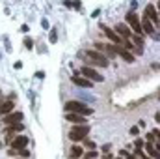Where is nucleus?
Returning <instances> with one entry per match:
<instances>
[{"instance_id":"1","label":"nucleus","mask_w":160,"mask_h":159,"mask_svg":"<svg viewBox=\"0 0 160 159\" xmlns=\"http://www.w3.org/2000/svg\"><path fill=\"white\" fill-rule=\"evenodd\" d=\"M65 112H75V114H80V116H89L93 112V109L88 107L86 103H82V101H67L65 103Z\"/></svg>"},{"instance_id":"2","label":"nucleus","mask_w":160,"mask_h":159,"mask_svg":"<svg viewBox=\"0 0 160 159\" xmlns=\"http://www.w3.org/2000/svg\"><path fill=\"white\" fill-rule=\"evenodd\" d=\"M80 73H82V77L84 79H88L89 82H102L104 81V77L97 71V70H93V67H89V66H84L80 70Z\"/></svg>"},{"instance_id":"3","label":"nucleus","mask_w":160,"mask_h":159,"mask_svg":"<svg viewBox=\"0 0 160 159\" xmlns=\"http://www.w3.org/2000/svg\"><path fill=\"white\" fill-rule=\"evenodd\" d=\"M88 133H89L88 126H75L71 131H69V139H71L73 142H78V141H84Z\"/></svg>"},{"instance_id":"4","label":"nucleus","mask_w":160,"mask_h":159,"mask_svg":"<svg viewBox=\"0 0 160 159\" xmlns=\"http://www.w3.org/2000/svg\"><path fill=\"white\" fill-rule=\"evenodd\" d=\"M127 23L130 24V32H134L138 38H142V26H140V17L136 15V13H129L127 15Z\"/></svg>"},{"instance_id":"5","label":"nucleus","mask_w":160,"mask_h":159,"mask_svg":"<svg viewBox=\"0 0 160 159\" xmlns=\"http://www.w3.org/2000/svg\"><path fill=\"white\" fill-rule=\"evenodd\" d=\"M86 56L91 58V62H93V64H97V66L108 67V58L104 56V54H101V53H97V51H86Z\"/></svg>"},{"instance_id":"6","label":"nucleus","mask_w":160,"mask_h":159,"mask_svg":"<svg viewBox=\"0 0 160 159\" xmlns=\"http://www.w3.org/2000/svg\"><path fill=\"white\" fill-rule=\"evenodd\" d=\"M112 49H114V53H115V54H119V56H121L125 62H127V64H132V62H136L134 54L129 53V51H125L123 47H119V45H112Z\"/></svg>"},{"instance_id":"7","label":"nucleus","mask_w":160,"mask_h":159,"mask_svg":"<svg viewBox=\"0 0 160 159\" xmlns=\"http://www.w3.org/2000/svg\"><path fill=\"white\" fill-rule=\"evenodd\" d=\"M114 32L117 34V36H119L121 39H130L132 38V32H130V28L127 24H123V23H119V24H115V28H114Z\"/></svg>"},{"instance_id":"8","label":"nucleus","mask_w":160,"mask_h":159,"mask_svg":"<svg viewBox=\"0 0 160 159\" xmlns=\"http://www.w3.org/2000/svg\"><path fill=\"white\" fill-rule=\"evenodd\" d=\"M143 17L149 19L151 23L158 24V11H156V8H155V4H147V6H145V15H143Z\"/></svg>"},{"instance_id":"9","label":"nucleus","mask_w":160,"mask_h":159,"mask_svg":"<svg viewBox=\"0 0 160 159\" xmlns=\"http://www.w3.org/2000/svg\"><path fill=\"white\" fill-rule=\"evenodd\" d=\"M71 81L75 82V84H76V86H80V88H88V90H89V88H91V86H93V82H89L88 79H84V77H82V75H80V73H75V75H73V77H71Z\"/></svg>"},{"instance_id":"10","label":"nucleus","mask_w":160,"mask_h":159,"mask_svg":"<svg viewBox=\"0 0 160 159\" xmlns=\"http://www.w3.org/2000/svg\"><path fill=\"white\" fill-rule=\"evenodd\" d=\"M20 120H23V112H19V110L9 112V114L4 116V124H6V126H11V124H20Z\"/></svg>"},{"instance_id":"11","label":"nucleus","mask_w":160,"mask_h":159,"mask_svg":"<svg viewBox=\"0 0 160 159\" xmlns=\"http://www.w3.org/2000/svg\"><path fill=\"white\" fill-rule=\"evenodd\" d=\"M26 144H28V137L17 135L15 139L11 141V148H13V150H23V148H26Z\"/></svg>"},{"instance_id":"12","label":"nucleus","mask_w":160,"mask_h":159,"mask_svg":"<svg viewBox=\"0 0 160 159\" xmlns=\"http://www.w3.org/2000/svg\"><path fill=\"white\" fill-rule=\"evenodd\" d=\"M65 120L76 124V126H86V116H80V114H75V112H65Z\"/></svg>"},{"instance_id":"13","label":"nucleus","mask_w":160,"mask_h":159,"mask_svg":"<svg viewBox=\"0 0 160 159\" xmlns=\"http://www.w3.org/2000/svg\"><path fill=\"white\" fill-rule=\"evenodd\" d=\"M140 26H142V32H145V34H151V36H155V26H153V23H151L149 19L142 17V21H140Z\"/></svg>"},{"instance_id":"14","label":"nucleus","mask_w":160,"mask_h":159,"mask_svg":"<svg viewBox=\"0 0 160 159\" xmlns=\"http://www.w3.org/2000/svg\"><path fill=\"white\" fill-rule=\"evenodd\" d=\"M102 30H104V34H106V36H108V39L112 41L114 45H119V43H123V39H121L119 36H117V34H115V32H114L112 28H106V26H102Z\"/></svg>"},{"instance_id":"15","label":"nucleus","mask_w":160,"mask_h":159,"mask_svg":"<svg viewBox=\"0 0 160 159\" xmlns=\"http://www.w3.org/2000/svg\"><path fill=\"white\" fill-rule=\"evenodd\" d=\"M82 155H84V148L82 146H73L71 152H69V157L71 159H82Z\"/></svg>"},{"instance_id":"16","label":"nucleus","mask_w":160,"mask_h":159,"mask_svg":"<svg viewBox=\"0 0 160 159\" xmlns=\"http://www.w3.org/2000/svg\"><path fill=\"white\" fill-rule=\"evenodd\" d=\"M23 129H24V126L23 124H11V126H6V133H23Z\"/></svg>"},{"instance_id":"17","label":"nucleus","mask_w":160,"mask_h":159,"mask_svg":"<svg viewBox=\"0 0 160 159\" xmlns=\"http://www.w3.org/2000/svg\"><path fill=\"white\" fill-rule=\"evenodd\" d=\"M145 150H147V154H149L151 157L158 159V148H155V144H153V142H147V144H145Z\"/></svg>"},{"instance_id":"18","label":"nucleus","mask_w":160,"mask_h":159,"mask_svg":"<svg viewBox=\"0 0 160 159\" xmlns=\"http://www.w3.org/2000/svg\"><path fill=\"white\" fill-rule=\"evenodd\" d=\"M11 110H13V101H6V103L0 105V112L2 114H9Z\"/></svg>"},{"instance_id":"19","label":"nucleus","mask_w":160,"mask_h":159,"mask_svg":"<svg viewBox=\"0 0 160 159\" xmlns=\"http://www.w3.org/2000/svg\"><path fill=\"white\" fill-rule=\"evenodd\" d=\"M134 45H138V49H143V38H138V36H134Z\"/></svg>"},{"instance_id":"20","label":"nucleus","mask_w":160,"mask_h":159,"mask_svg":"<svg viewBox=\"0 0 160 159\" xmlns=\"http://www.w3.org/2000/svg\"><path fill=\"white\" fill-rule=\"evenodd\" d=\"M97 155H99V154H97V150H91V152H88V154H86V159H95Z\"/></svg>"},{"instance_id":"21","label":"nucleus","mask_w":160,"mask_h":159,"mask_svg":"<svg viewBox=\"0 0 160 159\" xmlns=\"http://www.w3.org/2000/svg\"><path fill=\"white\" fill-rule=\"evenodd\" d=\"M17 154H19V155H23V157L26 159V157H28V155H30V152H28V150H26V148H23V150H17Z\"/></svg>"},{"instance_id":"22","label":"nucleus","mask_w":160,"mask_h":159,"mask_svg":"<svg viewBox=\"0 0 160 159\" xmlns=\"http://www.w3.org/2000/svg\"><path fill=\"white\" fill-rule=\"evenodd\" d=\"M24 45H26V49H32V47H34L32 38H26V39H24Z\"/></svg>"},{"instance_id":"23","label":"nucleus","mask_w":160,"mask_h":159,"mask_svg":"<svg viewBox=\"0 0 160 159\" xmlns=\"http://www.w3.org/2000/svg\"><path fill=\"white\" fill-rule=\"evenodd\" d=\"M134 146H136V150H142V148H143V141H142V139H136Z\"/></svg>"},{"instance_id":"24","label":"nucleus","mask_w":160,"mask_h":159,"mask_svg":"<svg viewBox=\"0 0 160 159\" xmlns=\"http://www.w3.org/2000/svg\"><path fill=\"white\" fill-rule=\"evenodd\" d=\"M138 131H140V127H138V126L130 127V135H138Z\"/></svg>"},{"instance_id":"25","label":"nucleus","mask_w":160,"mask_h":159,"mask_svg":"<svg viewBox=\"0 0 160 159\" xmlns=\"http://www.w3.org/2000/svg\"><path fill=\"white\" fill-rule=\"evenodd\" d=\"M86 146L88 148H95V142L93 141H86Z\"/></svg>"},{"instance_id":"26","label":"nucleus","mask_w":160,"mask_h":159,"mask_svg":"<svg viewBox=\"0 0 160 159\" xmlns=\"http://www.w3.org/2000/svg\"><path fill=\"white\" fill-rule=\"evenodd\" d=\"M41 26H43V28H48V21L43 19V21H41Z\"/></svg>"},{"instance_id":"27","label":"nucleus","mask_w":160,"mask_h":159,"mask_svg":"<svg viewBox=\"0 0 160 159\" xmlns=\"http://www.w3.org/2000/svg\"><path fill=\"white\" fill-rule=\"evenodd\" d=\"M50 41H52V43L56 41V32H50Z\"/></svg>"},{"instance_id":"28","label":"nucleus","mask_w":160,"mask_h":159,"mask_svg":"<svg viewBox=\"0 0 160 159\" xmlns=\"http://www.w3.org/2000/svg\"><path fill=\"white\" fill-rule=\"evenodd\" d=\"M36 77H37V79H43V77H45V73H43V71H37V73H36Z\"/></svg>"},{"instance_id":"29","label":"nucleus","mask_w":160,"mask_h":159,"mask_svg":"<svg viewBox=\"0 0 160 159\" xmlns=\"http://www.w3.org/2000/svg\"><path fill=\"white\" fill-rule=\"evenodd\" d=\"M13 67H15V70H20V67H23V64H20V62H15V66H13Z\"/></svg>"},{"instance_id":"30","label":"nucleus","mask_w":160,"mask_h":159,"mask_svg":"<svg viewBox=\"0 0 160 159\" xmlns=\"http://www.w3.org/2000/svg\"><path fill=\"white\" fill-rule=\"evenodd\" d=\"M8 154H9V155H17V150H13V148H11V150H8Z\"/></svg>"},{"instance_id":"31","label":"nucleus","mask_w":160,"mask_h":159,"mask_svg":"<svg viewBox=\"0 0 160 159\" xmlns=\"http://www.w3.org/2000/svg\"><path fill=\"white\" fill-rule=\"evenodd\" d=\"M0 148H2V142H0Z\"/></svg>"},{"instance_id":"32","label":"nucleus","mask_w":160,"mask_h":159,"mask_svg":"<svg viewBox=\"0 0 160 159\" xmlns=\"http://www.w3.org/2000/svg\"><path fill=\"white\" fill-rule=\"evenodd\" d=\"M143 159H149V157H143Z\"/></svg>"},{"instance_id":"33","label":"nucleus","mask_w":160,"mask_h":159,"mask_svg":"<svg viewBox=\"0 0 160 159\" xmlns=\"http://www.w3.org/2000/svg\"><path fill=\"white\" fill-rule=\"evenodd\" d=\"M0 105H2V103H0Z\"/></svg>"}]
</instances>
